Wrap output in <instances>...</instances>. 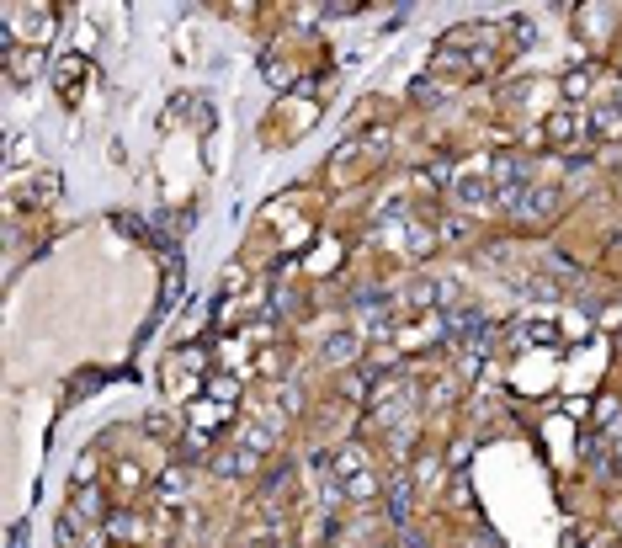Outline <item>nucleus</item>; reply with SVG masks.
I'll use <instances>...</instances> for the list:
<instances>
[{
	"label": "nucleus",
	"mask_w": 622,
	"mask_h": 548,
	"mask_svg": "<svg viewBox=\"0 0 622 548\" xmlns=\"http://www.w3.org/2000/svg\"><path fill=\"white\" fill-rule=\"evenodd\" d=\"M341 468H357V453H346V458H341ZM367 490H372V479H367V474H357V479H352V495H367Z\"/></svg>",
	"instance_id": "obj_1"
}]
</instances>
